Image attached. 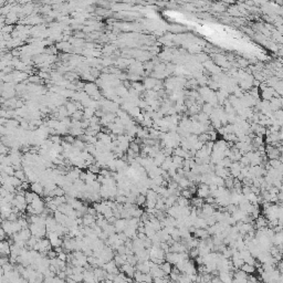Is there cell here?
Returning <instances> with one entry per match:
<instances>
[{
  "mask_svg": "<svg viewBox=\"0 0 283 283\" xmlns=\"http://www.w3.org/2000/svg\"><path fill=\"white\" fill-rule=\"evenodd\" d=\"M48 240L50 241L51 247H62V239L55 232H48Z\"/></svg>",
  "mask_w": 283,
  "mask_h": 283,
  "instance_id": "cell-1",
  "label": "cell"
},
{
  "mask_svg": "<svg viewBox=\"0 0 283 283\" xmlns=\"http://www.w3.org/2000/svg\"><path fill=\"white\" fill-rule=\"evenodd\" d=\"M209 196H210L209 186L205 185V184H201L197 189V197L201 198V199H206Z\"/></svg>",
  "mask_w": 283,
  "mask_h": 283,
  "instance_id": "cell-2",
  "label": "cell"
},
{
  "mask_svg": "<svg viewBox=\"0 0 283 283\" xmlns=\"http://www.w3.org/2000/svg\"><path fill=\"white\" fill-rule=\"evenodd\" d=\"M83 282L85 283H99L96 281L94 273H93V269H85V271L83 272Z\"/></svg>",
  "mask_w": 283,
  "mask_h": 283,
  "instance_id": "cell-3",
  "label": "cell"
},
{
  "mask_svg": "<svg viewBox=\"0 0 283 283\" xmlns=\"http://www.w3.org/2000/svg\"><path fill=\"white\" fill-rule=\"evenodd\" d=\"M93 273H94V276H95L96 281L100 282V281L103 280H106V275H107V272L105 271L103 268H100V266H96L93 269Z\"/></svg>",
  "mask_w": 283,
  "mask_h": 283,
  "instance_id": "cell-4",
  "label": "cell"
},
{
  "mask_svg": "<svg viewBox=\"0 0 283 283\" xmlns=\"http://www.w3.org/2000/svg\"><path fill=\"white\" fill-rule=\"evenodd\" d=\"M0 255L3 257H9L10 255V245L8 241H0Z\"/></svg>",
  "mask_w": 283,
  "mask_h": 283,
  "instance_id": "cell-5",
  "label": "cell"
},
{
  "mask_svg": "<svg viewBox=\"0 0 283 283\" xmlns=\"http://www.w3.org/2000/svg\"><path fill=\"white\" fill-rule=\"evenodd\" d=\"M30 191H32L33 194H36V195L40 196V195H43V191H44V188H43V186L41 185L40 183H32L30 185Z\"/></svg>",
  "mask_w": 283,
  "mask_h": 283,
  "instance_id": "cell-6",
  "label": "cell"
},
{
  "mask_svg": "<svg viewBox=\"0 0 283 283\" xmlns=\"http://www.w3.org/2000/svg\"><path fill=\"white\" fill-rule=\"evenodd\" d=\"M241 271H243L245 273L247 274H253L255 272V268L251 264H247V263H243L240 268Z\"/></svg>",
  "mask_w": 283,
  "mask_h": 283,
  "instance_id": "cell-7",
  "label": "cell"
},
{
  "mask_svg": "<svg viewBox=\"0 0 283 283\" xmlns=\"http://www.w3.org/2000/svg\"><path fill=\"white\" fill-rule=\"evenodd\" d=\"M159 268L163 270V272H164L166 275H168V274L171 272V269H173V264H170L169 262H167V261H164L159 265Z\"/></svg>",
  "mask_w": 283,
  "mask_h": 283,
  "instance_id": "cell-8",
  "label": "cell"
},
{
  "mask_svg": "<svg viewBox=\"0 0 283 283\" xmlns=\"http://www.w3.org/2000/svg\"><path fill=\"white\" fill-rule=\"evenodd\" d=\"M14 177H17L18 179H19L20 181H27L28 179H27L26 177V174H24V171L22 170V169H16L14 170Z\"/></svg>",
  "mask_w": 283,
  "mask_h": 283,
  "instance_id": "cell-9",
  "label": "cell"
},
{
  "mask_svg": "<svg viewBox=\"0 0 283 283\" xmlns=\"http://www.w3.org/2000/svg\"><path fill=\"white\" fill-rule=\"evenodd\" d=\"M88 171H90V173H92V174L96 175V174H100L101 168H100V166H99L98 164H91L90 166H88Z\"/></svg>",
  "mask_w": 283,
  "mask_h": 283,
  "instance_id": "cell-10",
  "label": "cell"
},
{
  "mask_svg": "<svg viewBox=\"0 0 283 283\" xmlns=\"http://www.w3.org/2000/svg\"><path fill=\"white\" fill-rule=\"evenodd\" d=\"M136 204H137L138 206H142V205H145V202H146V196L145 195H138L137 197H136Z\"/></svg>",
  "mask_w": 283,
  "mask_h": 283,
  "instance_id": "cell-11",
  "label": "cell"
},
{
  "mask_svg": "<svg viewBox=\"0 0 283 283\" xmlns=\"http://www.w3.org/2000/svg\"><path fill=\"white\" fill-rule=\"evenodd\" d=\"M5 238H6V233H5V231L3 230V228L0 227V241L5 240Z\"/></svg>",
  "mask_w": 283,
  "mask_h": 283,
  "instance_id": "cell-12",
  "label": "cell"
},
{
  "mask_svg": "<svg viewBox=\"0 0 283 283\" xmlns=\"http://www.w3.org/2000/svg\"><path fill=\"white\" fill-rule=\"evenodd\" d=\"M0 283H10V282L7 281V279H6L5 276H1V278H0Z\"/></svg>",
  "mask_w": 283,
  "mask_h": 283,
  "instance_id": "cell-13",
  "label": "cell"
},
{
  "mask_svg": "<svg viewBox=\"0 0 283 283\" xmlns=\"http://www.w3.org/2000/svg\"><path fill=\"white\" fill-rule=\"evenodd\" d=\"M3 274H5V272H3V266L0 265V278H1V276H3Z\"/></svg>",
  "mask_w": 283,
  "mask_h": 283,
  "instance_id": "cell-14",
  "label": "cell"
},
{
  "mask_svg": "<svg viewBox=\"0 0 283 283\" xmlns=\"http://www.w3.org/2000/svg\"><path fill=\"white\" fill-rule=\"evenodd\" d=\"M105 283H114V282L111 281V280H105Z\"/></svg>",
  "mask_w": 283,
  "mask_h": 283,
  "instance_id": "cell-15",
  "label": "cell"
}]
</instances>
